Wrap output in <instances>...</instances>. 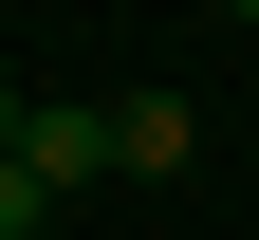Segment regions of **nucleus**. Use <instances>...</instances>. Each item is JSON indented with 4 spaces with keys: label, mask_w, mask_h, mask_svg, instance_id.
<instances>
[{
    "label": "nucleus",
    "mask_w": 259,
    "mask_h": 240,
    "mask_svg": "<svg viewBox=\"0 0 259 240\" xmlns=\"http://www.w3.org/2000/svg\"><path fill=\"white\" fill-rule=\"evenodd\" d=\"M19 166H37L56 203H93V185H130V148H111V92H37V111H19Z\"/></svg>",
    "instance_id": "nucleus-1"
},
{
    "label": "nucleus",
    "mask_w": 259,
    "mask_h": 240,
    "mask_svg": "<svg viewBox=\"0 0 259 240\" xmlns=\"http://www.w3.org/2000/svg\"><path fill=\"white\" fill-rule=\"evenodd\" d=\"M111 148H130V185H185L204 129H185V92H111Z\"/></svg>",
    "instance_id": "nucleus-2"
},
{
    "label": "nucleus",
    "mask_w": 259,
    "mask_h": 240,
    "mask_svg": "<svg viewBox=\"0 0 259 240\" xmlns=\"http://www.w3.org/2000/svg\"><path fill=\"white\" fill-rule=\"evenodd\" d=\"M19 111H37V92H19V74H0V148H19Z\"/></svg>",
    "instance_id": "nucleus-3"
}]
</instances>
